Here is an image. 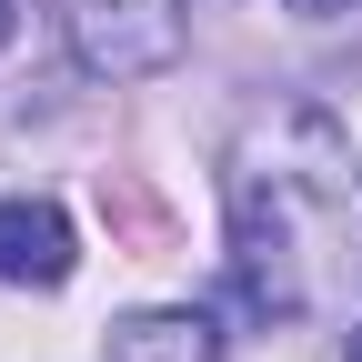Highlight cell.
Here are the masks:
<instances>
[{
  "label": "cell",
  "mask_w": 362,
  "mask_h": 362,
  "mask_svg": "<svg viewBox=\"0 0 362 362\" xmlns=\"http://www.w3.org/2000/svg\"><path fill=\"white\" fill-rule=\"evenodd\" d=\"M292 11H302V21H332V11H352V0H292Z\"/></svg>",
  "instance_id": "obj_5"
},
{
  "label": "cell",
  "mask_w": 362,
  "mask_h": 362,
  "mask_svg": "<svg viewBox=\"0 0 362 362\" xmlns=\"http://www.w3.org/2000/svg\"><path fill=\"white\" fill-rule=\"evenodd\" d=\"M71 221L61 202H0V282H30V292H61L71 282Z\"/></svg>",
  "instance_id": "obj_3"
},
{
  "label": "cell",
  "mask_w": 362,
  "mask_h": 362,
  "mask_svg": "<svg viewBox=\"0 0 362 362\" xmlns=\"http://www.w3.org/2000/svg\"><path fill=\"white\" fill-rule=\"evenodd\" d=\"M342 362H362V332H352V352H342Z\"/></svg>",
  "instance_id": "obj_7"
},
{
  "label": "cell",
  "mask_w": 362,
  "mask_h": 362,
  "mask_svg": "<svg viewBox=\"0 0 362 362\" xmlns=\"http://www.w3.org/2000/svg\"><path fill=\"white\" fill-rule=\"evenodd\" d=\"M0 40H11V0H0Z\"/></svg>",
  "instance_id": "obj_6"
},
{
  "label": "cell",
  "mask_w": 362,
  "mask_h": 362,
  "mask_svg": "<svg viewBox=\"0 0 362 362\" xmlns=\"http://www.w3.org/2000/svg\"><path fill=\"white\" fill-rule=\"evenodd\" d=\"M101 342H111V362H221V332L202 312H121Z\"/></svg>",
  "instance_id": "obj_4"
},
{
  "label": "cell",
  "mask_w": 362,
  "mask_h": 362,
  "mask_svg": "<svg viewBox=\"0 0 362 362\" xmlns=\"http://www.w3.org/2000/svg\"><path fill=\"white\" fill-rule=\"evenodd\" d=\"M312 221L362 242V161L322 111H282L232 171V282L272 322L312 312V252H302Z\"/></svg>",
  "instance_id": "obj_1"
},
{
  "label": "cell",
  "mask_w": 362,
  "mask_h": 362,
  "mask_svg": "<svg viewBox=\"0 0 362 362\" xmlns=\"http://www.w3.org/2000/svg\"><path fill=\"white\" fill-rule=\"evenodd\" d=\"M61 40L90 81H151L181 61V11L171 0H61Z\"/></svg>",
  "instance_id": "obj_2"
}]
</instances>
